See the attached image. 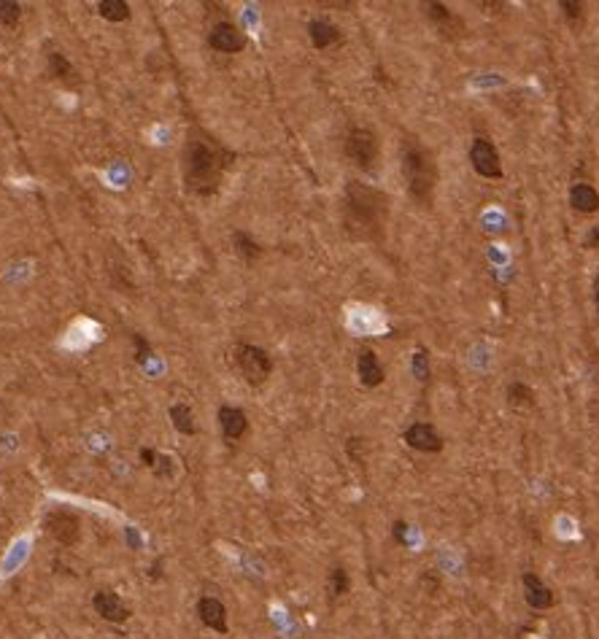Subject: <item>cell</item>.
I'll use <instances>...</instances> for the list:
<instances>
[{"label": "cell", "instance_id": "1", "mask_svg": "<svg viewBox=\"0 0 599 639\" xmlns=\"http://www.w3.org/2000/svg\"><path fill=\"white\" fill-rule=\"evenodd\" d=\"M232 162H235V154L229 151L227 146L216 144L211 135H206L197 127L189 130L181 170H184V184L192 194L211 197L219 189Z\"/></svg>", "mask_w": 599, "mask_h": 639}, {"label": "cell", "instance_id": "2", "mask_svg": "<svg viewBox=\"0 0 599 639\" xmlns=\"http://www.w3.org/2000/svg\"><path fill=\"white\" fill-rule=\"evenodd\" d=\"M389 219V197L362 181H349L343 192V229L351 240H381Z\"/></svg>", "mask_w": 599, "mask_h": 639}, {"label": "cell", "instance_id": "3", "mask_svg": "<svg viewBox=\"0 0 599 639\" xmlns=\"http://www.w3.org/2000/svg\"><path fill=\"white\" fill-rule=\"evenodd\" d=\"M402 176L408 184V194L418 206L430 208L437 186V165L432 151L416 138L402 141Z\"/></svg>", "mask_w": 599, "mask_h": 639}, {"label": "cell", "instance_id": "4", "mask_svg": "<svg viewBox=\"0 0 599 639\" xmlns=\"http://www.w3.org/2000/svg\"><path fill=\"white\" fill-rule=\"evenodd\" d=\"M232 364H235V370L241 372V378L251 386H262L270 378V372H273V359H270L268 351L248 346V343L232 351Z\"/></svg>", "mask_w": 599, "mask_h": 639}, {"label": "cell", "instance_id": "5", "mask_svg": "<svg viewBox=\"0 0 599 639\" xmlns=\"http://www.w3.org/2000/svg\"><path fill=\"white\" fill-rule=\"evenodd\" d=\"M346 157L362 170H372L378 160V138L367 127H354L346 135Z\"/></svg>", "mask_w": 599, "mask_h": 639}, {"label": "cell", "instance_id": "6", "mask_svg": "<svg viewBox=\"0 0 599 639\" xmlns=\"http://www.w3.org/2000/svg\"><path fill=\"white\" fill-rule=\"evenodd\" d=\"M43 526L60 545H76L82 537V521L70 510H52L43 521Z\"/></svg>", "mask_w": 599, "mask_h": 639}, {"label": "cell", "instance_id": "7", "mask_svg": "<svg viewBox=\"0 0 599 639\" xmlns=\"http://www.w3.org/2000/svg\"><path fill=\"white\" fill-rule=\"evenodd\" d=\"M470 162H473V170H476L480 178H499L502 176V162H499V154L492 141L486 138H476L473 146H470Z\"/></svg>", "mask_w": 599, "mask_h": 639}, {"label": "cell", "instance_id": "8", "mask_svg": "<svg viewBox=\"0 0 599 639\" xmlns=\"http://www.w3.org/2000/svg\"><path fill=\"white\" fill-rule=\"evenodd\" d=\"M208 46L222 54H238L246 49V36L232 24V22H219L208 33Z\"/></svg>", "mask_w": 599, "mask_h": 639}, {"label": "cell", "instance_id": "9", "mask_svg": "<svg viewBox=\"0 0 599 639\" xmlns=\"http://www.w3.org/2000/svg\"><path fill=\"white\" fill-rule=\"evenodd\" d=\"M405 442L414 448V451H421V454H437L443 451V437L437 434L432 424H411L405 429Z\"/></svg>", "mask_w": 599, "mask_h": 639}, {"label": "cell", "instance_id": "10", "mask_svg": "<svg viewBox=\"0 0 599 639\" xmlns=\"http://www.w3.org/2000/svg\"><path fill=\"white\" fill-rule=\"evenodd\" d=\"M424 11H427V17L434 22V27H437L443 36H448V38H459V36L464 33V22L459 20L448 6H443V3H427V6H424Z\"/></svg>", "mask_w": 599, "mask_h": 639}, {"label": "cell", "instance_id": "11", "mask_svg": "<svg viewBox=\"0 0 599 639\" xmlns=\"http://www.w3.org/2000/svg\"><path fill=\"white\" fill-rule=\"evenodd\" d=\"M92 607H95V613L100 618L111 620V623H124V620L130 618V610L124 607L119 594H114V591H98L92 596Z\"/></svg>", "mask_w": 599, "mask_h": 639}, {"label": "cell", "instance_id": "12", "mask_svg": "<svg viewBox=\"0 0 599 639\" xmlns=\"http://www.w3.org/2000/svg\"><path fill=\"white\" fill-rule=\"evenodd\" d=\"M521 583H524V594H526V604H529V607H535V610H548V607H554V601H556L554 591H551L535 572H526V575L521 578Z\"/></svg>", "mask_w": 599, "mask_h": 639}, {"label": "cell", "instance_id": "13", "mask_svg": "<svg viewBox=\"0 0 599 639\" xmlns=\"http://www.w3.org/2000/svg\"><path fill=\"white\" fill-rule=\"evenodd\" d=\"M197 615L206 623L208 629H213L216 634H227V610L219 599L203 596L197 601Z\"/></svg>", "mask_w": 599, "mask_h": 639}, {"label": "cell", "instance_id": "14", "mask_svg": "<svg viewBox=\"0 0 599 639\" xmlns=\"http://www.w3.org/2000/svg\"><path fill=\"white\" fill-rule=\"evenodd\" d=\"M356 372H359L362 386H367V389L381 386V383H384V378H386V375H384V367H381V362H378V356H375V351H370V348L359 351Z\"/></svg>", "mask_w": 599, "mask_h": 639}, {"label": "cell", "instance_id": "15", "mask_svg": "<svg viewBox=\"0 0 599 639\" xmlns=\"http://www.w3.org/2000/svg\"><path fill=\"white\" fill-rule=\"evenodd\" d=\"M219 426H222V434H225L227 440H241L248 429L246 413L241 410V408L222 405V408H219Z\"/></svg>", "mask_w": 599, "mask_h": 639}, {"label": "cell", "instance_id": "16", "mask_svg": "<svg viewBox=\"0 0 599 639\" xmlns=\"http://www.w3.org/2000/svg\"><path fill=\"white\" fill-rule=\"evenodd\" d=\"M308 36H310V43L316 46V49H330V46H335V43H340V30L332 24V22L327 20H313L308 24Z\"/></svg>", "mask_w": 599, "mask_h": 639}, {"label": "cell", "instance_id": "17", "mask_svg": "<svg viewBox=\"0 0 599 639\" xmlns=\"http://www.w3.org/2000/svg\"><path fill=\"white\" fill-rule=\"evenodd\" d=\"M570 206L578 213H594L599 210V192L589 184H575L570 189Z\"/></svg>", "mask_w": 599, "mask_h": 639}, {"label": "cell", "instance_id": "18", "mask_svg": "<svg viewBox=\"0 0 599 639\" xmlns=\"http://www.w3.org/2000/svg\"><path fill=\"white\" fill-rule=\"evenodd\" d=\"M46 70H49V79H57V82L68 84V86L79 82L76 68L65 60V54H60V52H49V57H46Z\"/></svg>", "mask_w": 599, "mask_h": 639}, {"label": "cell", "instance_id": "19", "mask_svg": "<svg viewBox=\"0 0 599 639\" xmlns=\"http://www.w3.org/2000/svg\"><path fill=\"white\" fill-rule=\"evenodd\" d=\"M232 246H235V251H238V256L246 262V265H251V262H257L259 256H262V251L265 248L259 246V243H254V238L248 235V232H235L232 235Z\"/></svg>", "mask_w": 599, "mask_h": 639}, {"label": "cell", "instance_id": "20", "mask_svg": "<svg viewBox=\"0 0 599 639\" xmlns=\"http://www.w3.org/2000/svg\"><path fill=\"white\" fill-rule=\"evenodd\" d=\"M100 17L108 22H124L130 20V3L127 0H100L98 3Z\"/></svg>", "mask_w": 599, "mask_h": 639}, {"label": "cell", "instance_id": "21", "mask_svg": "<svg viewBox=\"0 0 599 639\" xmlns=\"http://www.w3.org/2000/svg\"><path fill=\"white\" fill-rule=\"evenodd\" d=\"M170 421H173V429L181 434H195L197 426H195V418H192V410L186 405H173L170 408Z\"/></svg>", "mask_w": 599, "mask_h": 639}, {"label": "cell", "instance_id": "22", "mask_svg": "<svg viewBox=\"0 0 599 639\" xmlns=\"http://www.w3.org/2000/svg\"><path fill=\"white\" fill-rule=\"evenodd\" d=\"M508 402H510L513 408H532V405H535V392H532L526 383L516 380V383L508 386Z\"/></svg>", "mask_w": 599, "mask_h": 639}, {"label": "cell", "instance_id": "23", "mask_svg": "<svg viewBox=\"0 0 599 639\" xmlns=\"http://www.w3.org/2000/svg\"><path fill=\"white\" fill-rule=\"evenodd\" d=\"M351 591V578L343 567H335L330 572V594L332 596H346Z\"/></svg>", "mask_w": 599, "mask_h": 639}, {"label": "cell", "instance_id": "24", "mask_svg": "<svg viewBox=\"0 0 599 639\" xmlns=\"http://www.w3.org/2000/svg\"><path fill=\"white\" fill-rule=\"evenodd\" d=\"M22 20V6L17 0H0V24L17 27Z\"/></svg>", "mask_w": 599, "mask_h": 639}, {"label": "cell", "instance_id": "25", "mask_svg": "<svg viewBox=\"0 0 599 639\" xmlns=\"http://www.w3.org/2000/svg\"><path fill=\"white\" fill-rule=\"evenodd\" d=\"M414 372L418 380H427L430 378V356H427L424 348H418L414 353Z\"/></svg>", "mask_w": 599, "mask_h": 639}, {"label": "cell", "instance_id": "26", "mask_svg": "<svg viewBox=\"0 0 599 639\" xmlns=\"http://www.w3.org/2000/svg\"><path fill=\"white\" fill-rule=\"evenodd\" d=\"M559 6H561V11H564V17H567V20L573 22V24H575V22H580V20H583V6H580V3H575V0H561Z\"/></svg>", "mask_w": 599, "mask_h": 639}, {"label": "cell", "instance_id": "27", "mask_svg": "<svg viewBox=\"0 0 599 639\" xmlns=\"http://www.w3.org/2000/svg\"><path fill=\"white\" fill-rule=\"evenodd\" d=\"M132 343L138 346V353H135V359H138L141 364H146V362H149V356H151V351H149V343L144 340V334H132Z\"/></svg>", "mask_w": 599, "mask_h": 639}, {"label": "cell", "instance_id": "28", "mask_svg": "<svg viewBox=\"0 0 599 639\" xmlns=\"http://www.w3.org/2000/svg\"><path fill=\"white\" fill-rule=\"evenodd\" d=\"M141 459H144L146 467H157V459H160V456H157V451H151V448H144V451H141Z\"/></svg>", "mask_w": 599, "mask_h": 639}, {"label": "cell", "instance_id": "29", "mask_svg": "<svg viewBox=\"0 0 599 639\" xmlns=\"http://www.w3.org/2000/svg\"><path fill=\"white\" fill-rule=\"evenodd\" d=\"M405 532H408L405 521H397V523H394V537H397V542H405Z\"/></svg>", "mask_w": 599, "mask_h": 639}, {"label": "cell", "instance_id": "30", "mask_svg": "<svg viewBox=\"0 0 599 639\" xmlns=\"http://www.w3.org/2000/svg\"><path fill=\"white\" fill-rule=\"evenodd\" d=\"M586 248H599V224L591 229V235L586 238Z\"/></svg>", "mask_w": 599, "mask_h": 639}, {"label": "cell", "instance_id": "31", "mask_svg": "<svg viewBox=\"0 0 599 639\" xmlns=\"http://www.w3.org/2000/svg\"><path fill=\"white\" fill-rule=\"evenodd\" d=\"M594 300H597V313H599V275L597 281H594Z\"/></svg>", "mask_w": 599, "mask_h": 639}]
</instances>
